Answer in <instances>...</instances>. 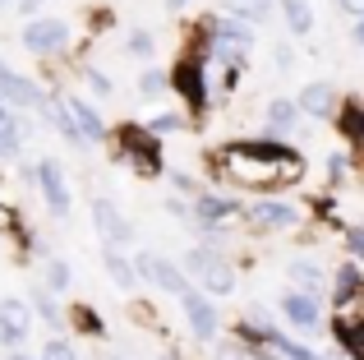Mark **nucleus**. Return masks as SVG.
Here are the masks:
<instances>
[{
  "label": "nucleus",
  "instance_id": "nucleus-1",
  "mask_svg": "<svg viewBox=\"0 0 364 360\" xmlns=\"http://www.w3.org/2000/svg\"><path fill=\"white\" fill-rule=\"evenodd\" d=\"M208 171L217 180L235 189H258V194H272V189H286L304 176V162L295 148H282L272 139H235V144L217 148L208 157Z\"/></svg>",
  "mask_w": 364,
  "mask_h": 360
},
{
  "label": "nucleus",
  "instance_id": "nucleus-2",
  "mask_svg": "<svg viewBox=\"0 0 364 360\" xmlns=\"http://www.w3.org/2000/svg\"><path fill=\"white\" fill-rule=\"evenodd\" d=\"M185 272H194V277L203 282L208 291H222V296L235 287V268H231V263H226L217 250H208V245H198V250L185 254Z\"/></svg>",
  "mask_w": 364,
  "mask_h": 360
},
{
  "label": "nucleus",
  "instance_id": "nucleus-3",
  "mask_svg": "<svg viewBox=\"0 0 364 360\" xmlns=\"http://www.w3.org/2000/svg\"><path fill=\"white\" fill-rule=\"evenodd\" d=\"M116 144H120V157H124V162H134L139 171H157V166H161V148H157V134H152V129L124 125L120 134H116Z\"/></svg>",
  "mask_w": 364,
  "mask_h": 360
},
{
  "label": "nucleus",
  "instance_id": "nucleus-4",
  "mask_svg": "<svg viewBox=\"0 0 364 360\" xmlns=\"http://www.w3.org/2000/svg\"><path fill=\"white\" fill-rule=\"evenodd\" d=\"M171 83H176V92L189 102L194 111L208 107V74H203V55H185V60L176 65V74H171Z\"/></svg>",
  "mask_w": 364,
  "mask_h": 360
},
{
  "label": "nucleus",
  "instance_id": "nucleus-5",
  "mask_svg": "<svg viewBox=\"0 0 364 360\" xmlns=\"http://www.w3.org/2000/svg\"><path fill=\"white\" fill-rule=\"evenodd\" d=\"M65 42H70V23L65 18H33L23 28V46L33 55H55Z\"/></svg>",
  "mask_w": 364,
  "mask_h": 360
},
{
  "label": "nucleus",
  "instance_id": "nucleus-6",
  "mask_svg": "<svg viewBox=\"0 0 364 360\" xmlns=\"http://www.w3.org/2000/svg\"><path fill=\"white\" fill-rule=\"evenodd\" d=\"M28 328H33V309H28L23 300L5 296V300H0V346L18 351V346L28 342Z\"/></svg>",
  "mask_w": 364,
  "mask_h": 360
},
{
  "label": "nucleus",
  "instance_id": "nucleus-7",
  "mask_svg": "<svg viewBox=\"0 0 364 360\" xmlns=\"http://www.w3.org/2000/svg\"><path fill=\"white\" fill-rule=\"evenodd\" d=\"M180 305H185V319H189V328H194L198 342H213V337L222 333V314H217V305H213L208 296L185 291V296H180Z\"/></svg>",
  "mask_w": 364,
  "mask_h": 360
},
{
  "label": "nucleus",
  "instance_id": "nucleus-8",
  "mask_svg": "<svg viewBox=\"0 0 364 360\" xmlns=\"http://www.w3.org/2000/svg\"><path fill=\"white\" fill-rule=\"evenodd\" d=\"M134 268H139L143 277H152L161 291H171V296H185V291H189L185 287V268H180V263H171V259H161V254H148V250H143L139 259H134Z\"/></svg>",
  "mask_w": 364,
  "mask_h": 360
},
{
  "label": "nucleus",
  "instance_id": "nucleus-9",
  "mask_svg": "<svg viewBox=\"0 0 364 360\" xmlns=\"http://www.w3.org/2000/svg\"><path fill=\"white\" fill-rule=\"evenodd\" d=\"M0 102H9V107H42V102H46V92L37 88L33 79L14 74L5 60H0Z\"/></svg>",
  "mask_w": 364,
  "mask_h": 360
},
{
  "label": "nucleus",
  "instance_id": "nucleus-10",
  "mask_svg": "<svg viewBox=\"0 0 364 360\" xmlns=\"http://www.w3.org/2000/svg\"><path fill=\"white\" fill-rule=\"evenodd\" d=\"M37 185H42V194H46V208H51L55 217H65L70 213V185H65V171H60V162H37Z\"/></svg>",
  "mask_w": 364,
  "mask_h": 360
},
{
  "label": "nucleus",
  "instance_id": "nucleus-11",
  "mask_svg": "<svg viewBox=\"0 0 364 360\" xmlns=\"http://www.w3.org/2000/svg\"><path fill=\"white\" fill-rule=\"evenodd\" d=\"M282 314H286V324L300 328V333H314V328L323 324L318 300H314L309 291H286V296H282Z\"/></svg>",
  "mask_w": 364,
  "mask_h": 360
},
{
  "label": "nucleus",
  "instance_id": "nucleus-12",
  "mask_svg": "<svg viewBox=\"0 0 364 360\" xmlns=\"http://www.w3.org/2000/svg\"><path fill=\"white\" fill-rule=\"evenodd\" d=\"M65 107H70L74 125H79V134L88 139V144H107V125H102V116L79 97V92H70V97H65Z\"/></svg>",
  "mask_w": 364,
  "mask_h": 360
},
{
  "label": "nucleus",
  "instance_id": "nucleus-13",
  "mask_svg": "<svg viewBox=\"0 0 364 360\" xmlns=\"http://www.w3.org/2000/svg\"><path fill=\"white\" fill-rule=\"evenodd\" d=\"M249 222H254L258 231L295 226V222H300V208H291V203H254V208H249Z\"/></svg>",
  "mask_w": 364,
  "mask_h": 360
},
{
  "label": "nucleus",
  "instance_id": "nucleus-14",
  "mask_svg": "<svg viewBox=\"0 0 364 360\" xmlns=\"http://www.w3.org/2000/svg\"><path fill=\"white\" fill-rule=\"evenodd\" d=\"M295 102H300L304 116H332V107H337V88H332L328 79H318V83H309Z\"/></svg>",
  "mask_w": 364,
  "mask_h": 360
},
{
  "label": "nucleus",
  "instance_id": "nucleus-15",
  "mask_svg": "<svg viewBox=\"0 0 364 360\" xmlns=\"http://www.w3.org/2000/svg\"><path fill=\"white\" fill-rule=\"evenodd\" d=\"M92 222H97V231L107 235V240H116V245L134 235V231H129V222H124V217L107 203V198H92Z\"/></svg>",
  "mask_w": 364,
  "mask_h": 360
},
{
  "label": "nucleus",
  "instance_id": "nucleus-16",
  "mask_svg": "<svg viewBox=\"0 0 364 360\" xmlns=\"http://www.w3.org/2000/svg\"><path fill=\"white\" fill-rule=\"evenodd\" d=\"M304 111H300V102L295 97H277L272 107H267V125H263V139H277L282 129H291L295 120H300Z\"/></svg>",
  "mask_w": 364,
  "mask_h": 360
},
{
  "label": "nucleus",
  "instance_id": "nucleus-17",
  "mask_svg": "<svg viewBox=\"0 0 364 360\" xmlns=\"http://www.w3.org/2000/svg\"><path fill=\"white\" fill-rule=\"evenodd\" d=\"M194 213L203 217V226H222V217H235L240 203L235 198H217V194H198L194 198Z\"/></svg>",
  "mask_w": 364,
  "mask_h": 360
},
{
  "label": "nucleus",
  "instance_id": "nucleus-18",
  "mask_svg": "<svg viewBox=\"0 0 364 360\" xmlns=\"http://www.w3.org/2000/svg\"><path fill=\"white\" fill-rule=\"evenodd\" d=\"M332 333L350 360H364V319H332Z\"/></svg>",
  "mask_w": 364,
  "mask_h": 360
},
{
  "label": "nucleus",
  "instance_id": "nucleus-19",
  "mask_svg": "<svg viewBox=\"0 0 364 360\" xmlns=\"http://www.w3.org/2000/svg\"><path fill=\"white\" fill-rule=\"evenodd\" d=\"M364 291V277L355 263H346V268H337V282H332V305H346L350 296H360Z\"/></svg>",
  "mask_w": 364,
  "mask_h": 360
},
{
  "label": "nucleus",
  "instance_id": "nucleus-20",
  "mask_svg": "<svg viewBox=\"0 0 364 360\" xmlns=\"http://www.w3.org/2000/svg\"><path fill=\"white\" fill-rule=\"evenodd\" d=\"M337 129H341V134H346L355 148H364V107H360V102H346V107H341Z\"/></svg>",
  "mask_w": 364,
  "mask_h": 360
},
{
  "label": "nucleus",
  "instance_id": "nucleus-21",
  "mask_svg": "<svg viewBox=\"0 0 364 360\" xmlns=\"http://www.w3.org/2000/svg\"><path fill=\"white\" fill-rule=\"evenodd\" d=\"M282 9H286V23H291V33H309V28H314L309 0H282Z\"/></svg>",
  "mask_w": 364,
  "mask_h": 360
},
{
  "label": "nucleus",
  "instance_id": "nucleus-22",
  "mask_svg": "<svg viewBox=\"0 0 364 360\" xmlns=\"http://www.w3.org/2000/svg\"><path fill=\"white\" fill-rule=\"evenodd\" d=\"M226 9H231V18H240V23H254V18H267L272 0H226Z\"/></svg>",
  "mask_w": 364,
  "mask_h": 360
},
{
  "label": "nucleus",
  "instance_id": "nucleus-23",
  "mask_svg": "<svg viewBox=\"0 0 364 360\" xmlns=\"http://www.w3.org/2000/svg\"><path fill=\"white\" fill-rule=\"evenodd\" d=\"M23 139H28V125L14 116V125H5V129H0V157H18Z\"/></svg>",
  "mask_w": 364,
  "mask_h": 360
},
{
  "label": "nucleus",
  "instance_id": "nucleus-24",
  "mask_svg": "<svg viewBox=\"0 0 364 360\" xmlns=\"http://www.w3.org/2000/svg\"><path fill=\"white\" fill-rule=\"evenodd\" d=\"M291 282H300V291H309V296L323 287V277H318L314 263H291Z\"/></svg>",
  "mask_w": 364,
  "mask_h": 360
},
{
  "label": "nucleus",
  "instance_id": "nucleus-25",
  "mask_svg": "<svg viewBox=\"0 0 364 360\" xmlns=\"http://www.w3.org/2000/svg\"><path fill=\"white\" fill-rule=\"evenodd\" d=\"M107 272L120 282V287H134V263L120 259V254H111V250H107Z\"/></svg>",
  "mask_w": 364,
  "mask_h": 360
},
{
  "label": "nucleus",
  "instance_id": "nucleus-26",
  "mask_svg": "<svg viewBox=\"0 0 364 360\" xmlns=\"http://www.w3.org/2000/svg\"><path fill=\"white\" fill-rule=\"evenodd\" d=\"M42 360H79V356L65 337H51V342H42Z\"/></svg>",
  "mask_w": 364,
  "mask_h": 360
},
{
  "label": "nucleus",
  "instance_id": "nucleus-27",
  "mask_svg": "<svg viewBox=\"0 0 364 360\" xmlns=\"http://www.w3.org/2000/svg\"><path fill=\"white\" fill-rule=\"evenodd\" d=\"M46 287H51V291H65V287H70V268H65L60 259L46 263Z\"/></svg>",
  "mask_w": 364,
  "mask_h": 360
},
{
  "label": "nucleus",
  "instance_id": "nucleus-28",
  "mask_svg": "<svg viewBox=\"0 0 364 360\" xmlns=\"http://www.w3.org/2000/svg\"><path fill=\"white\" fill-rule=\"evenodd\" d=\"M161 88H166V74H157V70H143V79H139V92H143V97H157Z\"/></svg>",
  "mask_w": 364,
  "mask_h": 360
},
{
  "label": "nucleus",
  "instance_id": "nucleus-29",
  "mask_svg": "<svg viewBox=\"0 0 364 360\" xmlns=\"http://www.w3.org/2000/svg\"><path fill=\"white\" fill-rule=\"evenodd\" d=\"M74 324H79V328H83V333H92V337H97V333H102V319H97V314H92V309H88V305H74Z\"/></svg>",
  "mask_w": 364,
  "mask_h": 360
},
{
  "label": "nucleus",
  "instance_id": "nucleus-30",
  "mask_svg": "<svg viewBox=\"0 0 364 360\" xmlns=\"http://www.w3.org/2000/svg\"><path fill=\"white\" fill-rule=\"evenodd\" d=\"M33 300H37V314H42L46 324H60V309H55V300L46 296V291H33Z\"/></svg>",
  "mask_w": 364,
  "mask_h": 360
},
{
  "label": "nucleus",
  "instance_id": "nucleus-31",
  "mask_svg": "<svg viewBox=\"0 0 364 360\" xmlns=\"http://www.w3.org/2000/svg\"><path fill=\"white\" fill-rule=\"evenodd\" d=\"M148 129H152V134H176V129H185V120H180V116H157Z\"/></svg>",
  "mask_w": 364,
  "mask_h": 360
},
{
  "label": "nucleus",
  "instance_id": "nucleus-32",
  "mask_svg": "<svg viewBox=\"0 0 364 360\" xmlns=\"http://www.w3.org/2000/svg\"><path fill=\"white\" fill-rule=\"evenodd\" d=\"M129 55H152V37L148 33H129V46H124Z\"/></svg>",
  "mask_w": 364,
  "mask_h": 360
},
{
  "label": "nucleus",
  "instance_id": "nucleus-33",
  "mask_svg": "<svg viewBox=\"0 0 364 360\" xmlns=\"http://www.w3.org/2000/svg\"><path fill=\"white\" fill-rule=\"evenodd\" d=\"M328 180H332V185H341V180H346V157H341V153L328 157Z\"/></svg>",
  "mask_w": 364,
  "mask_h": 360
},
{
  "label": "nucleus",
  "instance_id": "nucleus-34",
  "mask_svg": "<svg viewBox=\"0 0 364 360\" xmlns=\"http://www.w3.org/2000/svg\"><path fill=\"white\" fill-rule=\"evenodd\" d=\"M171 185H176V189H185V194H194V198L203 194V189H198V180H194V176H185V171H171Z\"/></svg>",
  "mask_w": 364,
  "mask_h": 360
},
{
  "label": "nucleus",
  "instance_id": "nucleus-35",
  "mask_svg": "<svg viewBox=\"0 0 364 360\" xmlns=\"http://www.w3.org/2000/svg\"><path fill=\"white\" fill-rule=\"evenodd\" d=\"M88 83H92V92H97V97H107V92H111V79L102 70H88Z\"/></svg>",
  "mask_w": 364,
  "mask_h": 360
},
{
  "label": "nucleus",
  "instance_id": "nucleus-36",
  "mask_svg": "<svg viewBox=\"0 0 364 360\" xmlns=\"http://www.w3.org/2000/svg\"><path fill=\"white\" fill-rule=\"evenodd\" d=\"M346 240H350V250H355L360 259H364V226H350V231H346Z\"/></svg>",
  "mask_w": 364,
  "mask_h": 360
},
{
  "label": "nucleus",
  "instance_id": "nucleus-37",
  "mask_svg": "<svg viewBox=\"0 0 364 360\" xmlns=\"http://www.w3.org/2000/svg\"><path fill=\"white\" fill-rule=\"evenodd\" d=\"M0 231H18V217H14V213H9V208H5V203H0Z\"/></svg>",
  "mask_w": 364,
  "mask_h": 360
},
{
  "label": "nucleus",
  "instance_id": "nucleus-38",
  "mask_svg": "<svg viewBox=\"0 0 364 360\" xmlns=\"http://www.w3.org/2000/svg\"><path fill=\"white\" fill-rule=\"evenodd\" d=\"M341 5H346L350 14H360V18H364V0H341Z\"/></svg>",
  "mask_w": 364,
  "mask_h": 360
},
{
  "label": "nucleus",
  "instance_id": "nucleus-39",
  "mask_svg": "<svg viewBox=\"0 0 364 360\" xmlns=\"http://www.w3.org/2000/svg\"><path fill=\"white\" fill-rule=\"evenodd\" d=\"M37 5H42V0H18V9H23V14H37Z\"/></svg>",
  "mask_w": 364,
  "mask_h": 360
},
{
  "label": "nucleus",
  "instance_id": "nucleus-40",
  "mask_svg": "<svg viewBox=\"0 0 364 360\" xmlns=\"http://www.w3.org/2000/svg\"><path fill=\"white\" fill-rule=\"evenodd\" d=\"M5 125H14V116H9V107L0 102V129H5Z\"/></svg>",
  "mask_w": 364,
  "mask_h": 360
},
{
  "label": "nucleus",
  "instance_id": "nucleus-41",
  "mask_svg": "<svg viewBox=\"0 0 364 360\" xmlns=\"http://www.w3.org/2000/svg\"><path fill=\"white\" fill-rule=\"evenodd\" d=\"M355 42L364 46V18H360V23H355Z\"/></svg>",
  "mask_w": 364,
  "mask_h": 360
},
{
  "label": "nucleus",
  "instance_id": "nucleus-42",
  "mask_svg": "<svg viewBox=\"0 0 364 360\" xmlns=\"http://www.w3.org/2000/svg\"><path fill=\"white\" fill-rule=\"evenodd\" d=\"M189 5V0H166V9H185Z\"/></svg>",
  "mask_w": 364,
  "mask_h": 360
},
{
  "label": "nucleus",
  "instance_id": "nucleus-43",
  "mask_svg": "<svg viewBox=\"0 0 364 360\" xmlns=\"http://www.w3.org/2000/svg\"><path fill=\"white\" fill-rule=\"evenodd\" d=\"M222 360H245V356H235V351H226V356H222Z\"/></svg>",
  "mask_w": 364,
  "mask_h": 360
},
{
  "label": "nucleus",
  "instance_id": "nucleus-44",
  "mask_svg": "<svg viewBox=\"0 0 364 360\" xmlns=\"http://www.w3.org/2000/svg\"><path fill=\"white\" fill-rule=\"evenodd\" d=\"M14 360H33V356H23V351H14Z\"/></svg>",
  "mask_w": 364,
  "mask_h": 360
},
{
  "label": "nucleus",
  "instance_id": "nucleus-45",
  "mask_svg": "<svg viewBox=\"0 0 364 360\" xmlns=\"http://www.w3.org/2000/svg\"><path fill=\"white\" fill-rule=\"evenodd\" d=\"M161 360H176V356H161Z\"/></svg>",
  "mask_w": 364,
  "mask_h": 360
},
{
  "label": "nucleus",
  "instance_id": "nucleus-46",
  "mask_svg": "<svg viewBox=\"0 0 364 360\" xmlns=\"http://www.w3.org/2000/svg\"><path fill=\"white\" fill-rule=\"evenodd\" d=\"M107 360H120V356H107Z\"/></svg>",
  "mask_w": 364,
  "mask_h": 360
}]
</instances>
